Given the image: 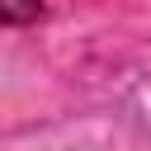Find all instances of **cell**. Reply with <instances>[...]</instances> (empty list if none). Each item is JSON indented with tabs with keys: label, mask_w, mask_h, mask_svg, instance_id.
<instances>
[{
	"label": "cell",
	"mask_w": 151,
	"mask_h": 151,
	"mask_svg": "<svg viewBox=\"0 0 151 151\" xmlns=\"http://www.w3.org/2000/svg\"><path fill=\"white\" fill-rule=\"evenodd\" d=\"M0 14L5 24H33L42 14V0H0Z\"/></svg>",
	"instance_id": "cell-1"
}]
</instances>
